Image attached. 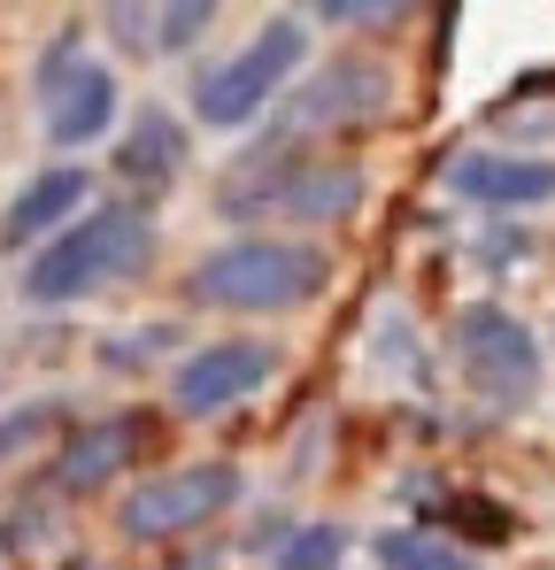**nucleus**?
I'll list each match as a JSON object with an SVG mask.
<instances>
[{
	"mask_svg": "<svg viewBox=\"0 0 555 570\" xmlns=\"http://www.w3.org/2000/svg\"><path fill=\"white\" fill-rule=\"evenodd\" d=\"M155 255V208H139V200H86L55 239H39L31 255H23V308H86L93 293H108V285H124L139 263Z\"/></svg>",
	"mask_w": 555,
	"mask_h": 570,
	"instance_id": "obj_1",
	"label": "nucleus"
},
{
	"mask_svg": "<svg viewBox=\"0 0 555 570\" xmlns=\"http://www.w3.org/2000/svg\"><path fill=\"white\" fill-rule=\"evenodd\" d=\"M324 278H332V255L317 239L232 232L185 271V301L224 308V316H285V308H309L324 293Z\"/></svg>",
	"mask_w": 555,
	"mask_h": 570,
	"instance_id": "obj_2",
	"label": "nucleus"
},
{
	"mask_svg": "<svg viewBox=\"0 0 555 570\" xmlns=\"http://www.w3.org/2000/svg\"><path fill=\"white\" fill-rule=\"evenodd\" d=\"M224 216H240L247 232L278 224H348L363 208V170L356 163H301V155H247L232 170V186L216 193Z\"/></svg>",
	"mask_w": 555,
	"mask_h": 570,
	"instance_id": "obj_3",
	"label": "nucleus"
},
{
	"mask_svg": "<svg viewBox=\"0 0 555 570\" xmlns=\"http://www.w3.org/2000/svg\"><path fill=\"white\" fill-rule=\"evenodd\" d=\"M301 70H309V23L301 16H271L240 55H224V62H208L193 78V116L208 131H247V124H263L278 100L293 94Z\"/></svg>",
	"mask_w": 555,
	"mask_h": 570,
	"instance_id": "obj_4",
	"label": "nucleus"
},
{
	"mask_svg": "<svg viewBox=\"0 0 555 570\" xmlns=\"http://www.w3.org/2000/svg\"><path fill=\"white\" fill-rule=\"evenodd\" d=\"M31 94H39L47 139H55L62 155L100 147V139L116 131V116H124V86H116V70H108L100 55H86V31H55V39H47V55H39V70H31Z\"/></svg>",
	"mask_w": 555,
	"mask_h": 570,
	"instance_id": "obj_5",
	"label": "nucleus"
},
{
	"mask_svg": "<svg viewBox=\"0 0 555 570\" xmlns=\"http://www.w3.org/2000/svg\"><path fill=\"white\" fill-rule=\"evenodd\" d=\"M456 355H463V379L478 385L486 409H533L541 385H548L541 332L517 308H502V301H470L456 316Z\"/></svg>",
	"mask_w": 555,
	"mask_h": 570,
	"instance_id": "obj_6",
	"label": "nucleus"
},
{
	"mask_svg": "<svg viewBox=\"0 0 555 570\" xmlns=\"http://www.w3.org/2000/svg\"><path fill=\"white\" fill-rule=\"evenodd\" d=\"M240 493H247L240 463H178V471L139 478V485L116 501V532L155 548V540H178V532H201V524H216V517H224Z\"/></svg>",
	"mask_w": 555,
	"mask_h": 570,
	"instance_id": "obj_7",
	"label": "nucleus"
},
{
	"mask_svg": "<svg viewBox=\"0 0 555 570\" xmlns=\"http://www.w3.org/2000/svg\"><path fill=\"white\" fill-rule=\"evenodd\" d=\"M393 100V78L378 70V62H332V70H317L301 94L278 100V131L255 147V155H301V139H317V131H340V124H370L378 108Z\"/></svg>",
	"mask_w": 555,
	"mask_h": 570,
	"instance_id": "obj_8",
	"label": "nucleus"
},
{
	"mask_svg": "<svg viewBox=\"0 0 555 570\" xmlns=\"http://www.w3.org/2000/svg\"><path fill=\"white\" fill-rule=\"evenodd\" d=\"M278 379V347L255 332H232V340H208V347H185L171 363V409L178 416H224L240 401H255Z\"/></svg>",
	"mask_w": 555,
	"mask_h": 570,
	"instance_id": "obj_9",
	"label": "nucleus"
},
{
	"mask_svg": "<svg viewBox=\"0 0 555 570\" xmlns=\"http://www.w3.org/2000/svg\"><path fill=\"white\" fill-rule=\"evenodd\" d=\"M440 186L456 200H470V208L517 216V208H548L555 200V163L548 155H517V147H470V155H456L440 170Z\"/></svg>",
	"mask_w": 555,
	"mask_h": 570,
	"instance_id": "obj_10",
	"label": "nucleus"
},
{
	"mask_svg": "<svg viewBox=\"0 0 555 570\" xmlns=\"http://www.w3.org/2000/svg\"><path fill=\"white\" fill-rule=\"evenodd\" d=\"M147 448V416H93V424H70V440L55 448L47 463V493L55 501H78L93 485L132 471V455Z\"/></svg>",
	"mask_w": 555,
	"mask_h": 570,
	"instance_id": "obj_11",
	"label": "nucleus"
},
{
	"mask_svg": "<svg viewBox=\"0 0 555 570\" xmlns=\"http://www.w3.org/2000/svg\"><path fill=\"white\" fill-rule=\"evenodd\" d=\"M86 200H93V178L78 163H55V170L23 178V186L8 193V208H0V255H31V247L55 239Z\"/></svg>",
	"mask_w": 555,
	"mask_h": 570,
	"instance_id": "obj_12",
	"label": "nucleus"
},
{
	"mask_svg": "<svg viewBox=\"0 0 555 570\" xmlns=\"http://www.w3.org/2000/svg\"><path fill=\"white\" fill-rule=\"evenodd\" d=\"M185 147H193V139H185L178 108H139V116H132V131L116 139V178H124V186L163 193L185 170Z\"/></svg>",
	"mask_w": 555,
	"mask_h": 570,
	"instance_id": "obj_13",
	"label": "nucleus"
},
{
	"mask_svg": "<svg viewBox=\"0 0 555 570\" xmlns=\"http://www.w3.org/2000/svg\"><path fill=\"white\" fill-rule=\"evenodd\" d=\"M370 563H378V570H478V556L456 548V540H440V532L393 524V532H378V540H370Z\"/></svg>",
	"mask_w": 555,
	"mask_h": 570,
	"instance_id": "obj_14",
	"label": "nucleus"
},
{
	"mask_svg": "<svg viewBox=\"0 0 555 570\" xmlns=\"http://www.w3.org/2000/svg\"><path fill=\"white\" fill-rule=\"evenodd\" d=\"M216 8L224 0H155V39H147V55H193L208 31H216Z\"/></svg>",
	"mask_w": 555,
	"mask_h": 570,
	"instance_id": "obj_15",
	"label": "nucleus"
},
{
	"mask_svg": "<svg viewBox=\"0 0 555 570\" xmlns=\"http://www.w3.org/2000/svg\"><path fill=\"white\" fill-rule=\"evenodd\" d=\"M348 548H356L348 524H293V532L271 548V570H340Z\"/></svg>",
	"mask_w": 555,
	"mask_h": 570,
	"instance_id": "obj_16",
	"label": "nucleus"
},
{
	"mask_svg": "<svg viewBox=\"0 0 555 570\" xmlns=\"http://www.w3.org/2000/svg\"><path fill=\"white\" fill-rule=\"evenodd\" d=\"M417 0H309V16L317 23H332V31H370V23H393V16H409Z\"/></svg>",
	"mask_w": 555,
	"mask_h": 570,
	"instance_id": "obj_17",
	"label": "nucleus"
},
{
	"mask_svg": "<svg viewBox=\"0 0 555 570\" xmlns=\"http://www.w3.org/2000/svg\"><path fill=\"white\" fill-rule=\"evenodd\" d=\"M62 416H70V401H55V393H47V401H23V409H8V416H0V455L31 448V440H39L47 424H62Z\"/></svg>",
	"mask_w": 555,
	"mask_h": 570,
	"instance_id": "obj_18",
	"label": "nucleus"
},
{
	"mask_svg": "<svg viewBox=\"0 0 555 570\" xmlns=\"http://www.w3.org/2000/svg\"><path fill=\"white\" fill-rule=\"evenodd\" d=\"M108 31H116L132 55H147V39H155V0H108Z\"/></svg>",
	"mask_w": 555,
	"mask_h": 570,
	"instance_id": "obj_19",
	"label": "nucleus"
},
{
	"mask_svg": "<svg viewBox=\"0 0 555 570\" xmlns=\"http://www.w3.org/2000/svg\"><path fill=\"white\" fill-rule=\"evenodd\" d=\"M171 347V324H147V332H124V340H108L100 355H108V371H139V355H163Z\"/></svg>",
	"mask_w": 555,
	"mask_h": 570,
	"instance_id": "obj_20",
	"label": "nucleus"
}]
</instances>
